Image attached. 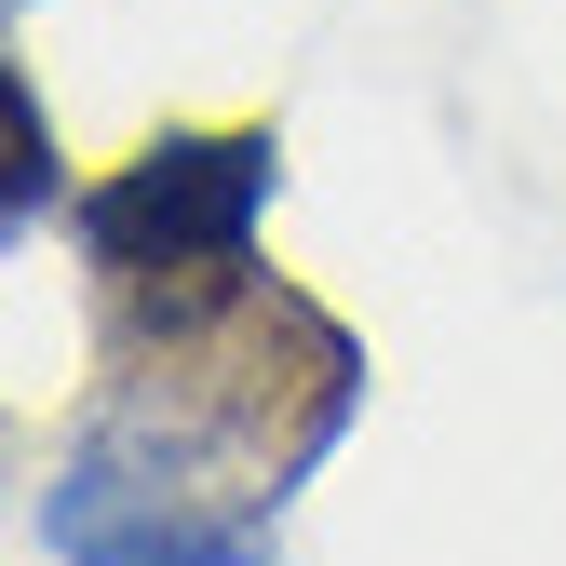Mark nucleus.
<instances>
[{
  "instance_id": "obj_5",
  "label": "nucleus",
  "mask_w": 566,
  "mask_h": 566,
  "mask_svg": "<svg viewBox=\"0 0 566 566\" xmlns=\"http://www.w3.org/2000/svg\"><path fill=\"white\" fill-rule=\"evenodd\" d=\"M0 14H14V0H0Z\"/></svg>"
},
{
  "instance_id": "obj_4",
  "label": "nucleus",
  "mask_w": 566,
  "mask_h": 566,
  "mask_svg": "<svg viewBox=\"0 0 566 566\" xmlns=\"http://www.w3.org/2000/svg\"><path fill=\"white\" fill-rule=\"evenodd\" d=\"M67 202V163H54V122H41V95H28V67L0 54V243H14L28 217H54Z\"/></svg>"
},
{
  "instance_id": "obj_1",
  "label": "nucleus",
  "mask_w": 566,
  "mask_h": 566,
  "mask_svg": "<svg viewBox=\"0 0 566 566\" xmlns=\"http://www.w3.org/2000/svg\"><path fill=\"white\" fill-rule=\"evenodd\" d=\"M95 297H108V391H95L82 432L202 485V500H230V513H283L297 472L365 405L350 324L311 311L297 283H270L256 256L95 283Z\"/></svg>"
},
{
  "instance_id": "obj_2",
  "label": "nucleus",
  "mask_w": 566,
  "mask_h": 566,
  "mask_svg": "<svg viewBox=\"0 0 566 566\" xmlns=\"http://www.w3.org/2000/svg\"><path fill=\"white\" fill-rule=\"evenodd\" d=\"M270 176H283V135H270V122H217V135H202V122H176V135H149L122 176H95L67 217H82L95 283L217 270V256H256Z\"/></svg>"
},
{
  "instance_id": "obj_3",
  "label": "nucleus",
  "mask_w": 566,
  "mask_h": 566,
  "mask_svg": "<svg viewBox=\"0 0 566 566\" xmlns=\"http://www.w3.org/2000/svg\"><path fill=\"white\" fill-rule=\"evenodd\" d=\"M41 539L67 566H270V513H230V500H202V485L95 446V432H82V459L54 472Z\"/></svg>"
}]
</instances>
